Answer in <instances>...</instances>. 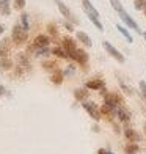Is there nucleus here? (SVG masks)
Masks as SVG:
<instances>
[{
    "label": "nucleus",
    "instance_id": "obj_8",
    "mask_svg": "<svg viewBox=\"0 0 146 154\" xmlns=\"http://www.w3.org/2000/svg\"><path fill=\"white\" fill-rule=\"evenodd\" d=\"M71 58L75 61V63H79V65H87L88 63V54L83 51V49H77L72 55H71Z\"/></svg>",
    "mask_w": 146,
    "mask_h": 154
},
{
    "label": "nucleus",
    "instance_id": "obj_9",
    "mask_svg": "<svg viewBox=\"0 0 146 154\" xmlns=\"http://www.w3.org/2000/svg\"><path fill=\"white\" fill-rule=\"evenodd\" d=\"M82 8H83V11L87 13V16L99 17V11H97L94 6H93L91 0H82Z\"/></svg>",
    "mask_w": 146,
    "mask_h": 154
},
{
    "label": "nucleus",
    "instance_id": "obj_17",
    "mask_svg": "<svg viewBox=\"0 0 146 154\" xmlns=\"http://www.w3.org/2000/svg\"><path fill=\"white\" fill-rule=\"evenodd\" d=\"M63 79H65V72L60 71V69L52 72V75H50V80H52V83H55V85H60V83L63 82Z\"/></svg>",
    "mask_w": 146,
    "mask_h": 154
},
{
    "label": "nucleus",
    "instance_id": "obj_12",
    "mask_svg": "<svg viewBox=\"0 0 146 154\" xmlns=\"http://www.w3.org/2000/svg\"><path fill=\"white\" fill-rule=\"evenodd\" d=\"M115 116L120 118V121H123V123H127L130 120V113H129V110H126V107H118Z\"/></svg>",
    "mask_w": 146,
    "mask_h": 154
},
{
    "label": "nucleus",
    "instance_id": "obj_29",
    "mask_svg": "<svg viewBox=\"0 0 146 154\" xmlns=\"http://www.w3.org/2000/svg\"><path fill=\"white\" fill-rule=\"evenodd\" d=\"M24 6H25V0H14V8L16 10H24Z\"/></svg>",
    "mask_w": 146,
    "mask_h": 154
},
{
    "label": "nucleus",
    "instance_id": "obj_31",
    "mask_svg": "<svg viewBox=\"0 0 146 154\" xmlns=\"http://www.w3.org/2000/svg\"><path fill=\"white\" fill-rule=\"evenodd\" d=\"M97 154H113V152H110V151H107V149H99V151H97Z\"/></svg>",
    "mask_w": 146,
    "mask_h": 154
},
{
    "label": "nucleus",
    "instance_id": "obj_14",
    "mask_svg": "<svg viewBox=\"0 0 146 154\" xmlns=\"http://www.w3.org/2000/svg\"><path fill=\"white\" fill-rule=\"evenodd\" d=\"M10 13H11L10 0H0V14H3V16H10Z\"/></svg>",
    "mask_w": 146,
    "mask_h": 154
},
{
    "label": "nucleus",
    "instance_id": "obj_10",
    "mask_svg": "<svg viewBox=\"0 0 146 154\" xmlns=\"http://www.w3.org/2000/svg\"><path fill=\"white\" fill-rule=\"evenodd\" d=\"M11 54V41L10 38H5L0 41V58H8Z\"/></svg>",
    "mask_w": 146,
    "mask_h": 154
},
{
    "label": "nucleus",
    "instance_id": "obj_5",
    "mask_svg": "<svg viewBox=\"0 0 146 154\" xmlns=\"http://www.w3.org/2000/svg\"><path fill=\"white\" fill-rule=\"evenodd\" d=\"M102 46H104V49H105V51L108 52V55H112V57H113L118 63H124V61H126V58H124V55H123L120 51H118L116 47H113L112 44L108 43V41H104Z\"/></svg>",
    "mask_w": 146,
    "mask_h": 154
},
{
    "label": "nucleus",
    "instance_id": "obj_26",
    "mask_svg": "<svg viewBox=\"0 0 146 154\" xmlns=\"http://www.w3.org/2000/svg\"><path fill=\"white\" fill-rule=\"evenodd\" d=\"M134 8L137 10V11H144V8H146V0H135V3H134Z\"/></svg>",
    "mask_w": 146,
    "mask_h": 154
},
{
    "label": "nucleus",
    "instance_id": "obj_33",
    "mask_svg": "<svg viewBox=\"0 0 146 154\" xmlns=\"http://www.w3.org/2000/svg\"><path fill=\"white\" fill-rule=\"evenodd\" d=\"M3 93H5V88L0 85V96H3Z\"/></svg>",
    "mask_w": 146,
    "mask_h": 154
},
{
    "label": "nucleus",
    "instance_id": "obj_2",
    "mask_svg": "<svg viewBox=\"0 0 146 154\" xmlns=\"http://www.w3.org/2000/svg\"><path fill=\"white\" fill-rule=\"evenodd\" d=\"M118 13V16H120V19L124 22V25L127 27V29H130V30H135L138 35H141V30H140V27H138V24L135 22L134 19H132L130 16H129V13L126 11V10H120V11H116Z\"/></svg>",
    "mask_w": 146,
    "mask_h": 154
},
{
    "label": "nucleus",
    "instance_id": "obj_23",
    "mask_svg": "<svg viewBox=\"0 0 146 154\" xmlns=\"http://www.w3.org/2000/svg\"><path fill=\"white\" fill-rule=\"evenodd\" d=\"M13 61L10 58H0V69H11Z\"/></svg>",
    "mask_w": 146,
    "mask_h": 154
},
{
    "label": "nucleus",
    "instance_id": "obj_27",
    "mask_svg": "<svg viewBox=\"0 0 146 154\" xmlns=\"http://www.w3.org/2000/svg\"><path fill=\"white\" fill-rule=\"evenodd\" d=\"M35 54H36L38 57H46V55L52 54V52H50V49H49V47H43V49H36V51H35Z\"/></svg>",
    "mask_w": 146,
    "mask_h": 154
},
{
    "label": "nucleus",
    "instance_id": "obj_28",
    "mask_svg": "<svg viewBox=\"0 0 146 154\" xmlns=\"http://www.w3.org/2000/svg\"><path fill=\"white\" fill-rule=\"evenodd\" d=\"M120 85H121V88H123V91L126 93V94H129V96H130L132 93H134V91H132V88H130V87H127V85H126V83H124L123 80H120Z\"/></svg>",
    "mask_w": 146,
    "mask_h": 154
},
{
    "label": "nucleus",
    "instance_id": "obj_3",
    "mask_svg": "<svg viewBox=\"0 0 146 154\" xmlns=\"http://www.w3.org/2000/svg\"><path fill=\"white\" fill-rule=\"evenodd\" d=\"M55 3H57V6H58V11L63 14V17L66 19V20H69V22H72V24H79V19L74 16V13L68 8V5H65L61 0H55Z\"/></svg>",
    "mask_w": 146,
    "mask_h": 154
},
{
    "label": "nucleus",
    "instance_id": "obj_11",
    "mask_svg": "<svg viewBox=\"0 0 146 154\" xmlns=\"http://www.w3.org/2000/svg\"><path fill=\"white\" fill-rule=\"evenodd\" d=\"M124 137L127 138L129 143H138L141 140L140 134H138L137 131H134V129H126V131H124Z\"/></svg>",
    "mask_w": 146,
    "mask_h": 154
},
{
    "label": "nucleus",
    "instance_id": "obj_19",
    "mask_svg": "<svg viewBox=\"0 0 146 154\" xmlns=\"http://www.w3.org/2000/svg\"><path fill=\"white\" fill-rule=\"evenodd\" d=\"M43 68L46 69V71H52V72L58 71V65H57L55 61H52V60H46V61H43Z\"/></svg>",
    "mask_w": 146,
    "mask_h": 154
},
{
    "label": "nucleus",
    "instance_id": "obj_34",
    "mask_svg": "<svg viewBox=\"0 0 146 154\" xmlns=\"http://www.w3.org/2000/svg\"><path fill=\"white\" fill-rule=\"evenodd\" d=\"M3 30H5V27H3L2 24H0V35H2V33H3Z\"/></svg>",
    "mask_w": 146,
    "mask_h": 154
},
{
    "label": "nucleus",
    "instance_id": "obj_4",
    "mask_svg": "<svg viewBox=\"0 0 146 154\" xmlns=\"http://www.w3.org/2000/svg\"><path fill=\"white\" fill-rule=\"evenodd\" d=\"M49 43H50V38H49L47 35H38V36L33 39V44L29 47V51H36V49L49 47Z\"/></svg>",
    "mask_w": 146,
    "mask_h": 154
},
{
    "label": "nucleus",
    "instance_id": "obj_15",
    "mask_svg": "<svg viewBox=\"0 0 146 154\" xmlns=\"http://www.w3.org/2000/svg\"><path fill=\"white\" fill-rule=\"evenodd\" d=\"M17 60H19V66H24L25 69H30L32 63H30V58H29V55H27V54H19Z\"/></svg>",
    "mask_w": 146,
    "mask_h": 154
},
{
    "label": "nucleus",
    "instance_id": "obj_18",
    "mask_svg": "<svg viewBox=\"0 0 146 154\" xmlns=\"http://www.w3.org/2000/svg\"><path fill=\"white\" fill-rule=\"evenodd\" d=\"M116 30L120 32L124 38H126L127 43H132V41H134V38H132V35H130V33H129V30H127V27H124V25H116Z\"/></svg>",
    "mask_w": 146,
    "mask_h": 154
},
{
    "label": "nucleus",
    "instance_id": "obj_30",
    "mask_svg": "<svg viewBox=\"0 0 146 154\" xmlns=\"http://www.w3.org/2000/svg\"><path fill=\"white\" fill-rule=\"evenodd\" d=\"M140 91H141V96L146 99V82L144 80H140Z\"/></svg>",
    "mask_w": 146,
    "mask_h": 154
},
{
    "label": "nucleus",
    "instance_id": "obj_6",
    "mask_svg": "<svg viewBox=\"0 0 146 154\" xmlns=\"http://www.w3.org/2000/svg\"><path fill=\"white\" fill-rule=\"evenodd\" d=\"M83 109L88 112V115L91 116L94 121H99V120H101V115H102V113H101V110L97 109V106H96L94 102H87V101H85V102H83Z\"/></svg>",
    "mask_w": 146,
    "mask_h": 154
},
{
    "label": "nucleus",
    "instance_id": "obj_13",
    "mask_svg": "<svg viewBox=\"0 0 146 154\" xmlns=\"http://www.w3.org/2000/svg\"><path fill=\"white\" fill-rule=\"evenodd\" d=\"M87 90H104V80L93 79L87 82Z\"/></svg>",
    "mask_w": 146,
    "mask_h": 154
},
{
    "label": "nucleus",
    "instance_id": "obj_32",
    "mask_svg": "<svg viewBox=\"0 0 146 154\" xmlns=\"http://www.w3.org/2000/svg\"><path fill=\"white\" fill-rule=\"evenodd\" d=\"M65 27H66V29H68L69 32H72V25L69 24V22H65Z\"/></svg>",
    "mask_w": 146,
    "mask_h": 154
},
{
    "label": "nucleus",
    "instance_id": "obj_7",
    "mask_svg": "<svg viewBox=\"0 0 146 154\" xmlns=\"http://www.w3.org/2000/svg\"><path fill=\"white\" fill-rule=\"evenodd\" d=\"M61 47L66 51V54L71 57V55L77 51V47H75V41L71 38V36H65L63 39H61Z\"/></svg>",
    "mask_w": 146,
    "mask_h": 154
},
{
    "label": "nucleus",
    "instance_id": "obj_35",
    "mask_svg": "<svg viewBox=\"0 0 146 154\" xmlns=\"http://www.w3.org/2000/svg\"><path fill=\"white\" fill-rule=\"evenodd\" d=\"M143 38H144V41H146V33H143Z\"/></svg>",
    "mask_w": 146,
    "mask_h": 154
},
{
    "label": "nucleus",
    "instance_id": "obj_20",
    "mask_svg": "<svg viewBox=\"0 0 146 154\" xmlns=\"http://www.w3.org/2000/svg\"><path fill=\"white\" fill-rule=\"evenodd\" d=\"M50 52L53 54V55H57L58 58H68L69 55L66 54V51L61 46H57V47H53V49H50Z\"/></svg>",
    "mask_w": 146,
    "mask_h": 154
},
{
    "label": "nucleus",
    "instance_id": "obj_21",
    "mask_svg": "<svg viewBox=\"0 0 146 154\" xmlns=\"http://www.w3.org/2000/svg\"><path fill=\"white\" fill-rule=\"evenodd\" d=\"M74 97L77 101L85 102V99L88 97V91H87V90H83V88H79V90H75V91H74Z\"/></svg>",
    "mask_w": 146,
    "mask_h": 154
},
{
    "label": "nucleus",
    "instance_id": "obj_37",
    "mask_svg": "<svg viewBox=\"0 0 146 154\" xmlns=\"http://www.w3.org/2000/svg\"><path fill=\"white\" fill-rule=\"evenodd\" d=\"M143 13H144V16H146V8H144V11H143Z\"/></svg>",
    "mask_w": 146,
    "mask_h": 154
},
{
    "label": "nucleus",
    "instance_id": "obj_1",
    "mask_svg": "<svg viewBox=\"0 0 146 154\" xmlns=\"http://www.w3.org/2000/svg\"><path fill=\"white\" fill-rule=\"evenodd\" d=\"M11 39L13 43L16 46H22L27 43V39H29V32H27L22 25H14L13 27V32H11Z\"/></svg>",
    "mask_w": 146,
    "mask_h": 154
},
{
    "label": "nucleus",
    "instance_id": "obj_25",
    "mask_svg": "<svg viewBox=\"0 0 146 154\" xmlns=\"http://www.w3.org/2000/svg\"><path fill=\"white\" fill-rule=\"evenodd\" d=\"M20 25L29 32V16H27V13H22V14H20Z\"/></svg>",
    "mask_w": 146,
    "mask_h": 154
},
{
    "label": "nucleus",
    "instance_id": "obj_22",
    "mask_svg": "<svg viewBox=\"0 0 146 154\" xmlns=\"http://www.w3.org/2000/svg\"><path fill=\"white\" fill-rule=\"evenodd\" d=\"M138 151H140V146L137 143H127L126 148H124V152L126 154H137Z\"/></svg>",
    "mask_w": 146,
    "mask_h": 154
},
{
    "label": "nucleus",
    "instance_id": "obj_16",
    "mask_svg": "<svg viewBox=\"0 0 146 154\" xmlns=\"http://www.w3.org/2000/svg\"><path fill=\"white\" fill-rule=\"evenodd\" d=\"M75 36H77V39L80 41L82 44H85V46H88V47H91V44H93V43H91V38H90L87 33H83V32H77V33H75Z\"/></svg>",
    "mask_w": 146,
    "mask_h": 154
},
{
    "label": "nucleus",
    "instance_id": "obj_36",
    "mask_svg": "<svg viewBox=\"0 0 146 154\" xmlns=\"http://www.w3.org/2000/svg\"><path fill=\"white\" fill-rule=\"evenodd\" d=\"M143 129H144V134H146V123H144V128Z\"/></svg>",
    "mask_w": 146,
    "mask_h": 154
},
{
    "label": "nucleus",
    "instance_id": "obj_24",
    "mask_svg": "<svg viewBox=\"0 0 146 154\" xmlns=\"http://www.w3.org/2000/svg\"><path fill=\"white\" fill-rule=\"evenodd\" d=\"M47 32L52 38H58V30L55 27V24H47Z\"/></svg>",
    "mask_w": 146,
    "mask_h": 154
}]
</instances>
